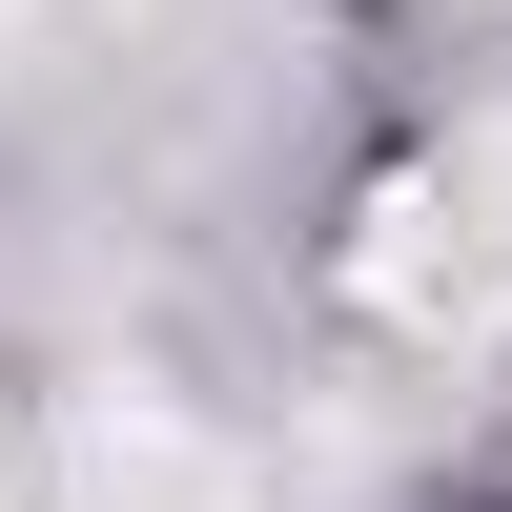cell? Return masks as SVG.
Listing matches in <instances>:
<instances>
[{
	"mask_svg": "<svg viewBox=\"0 0 512 512\" xmlns=\"http://www.w3.org/2000/svg\"><path fill=\"white\" fill-rule=\"evenodd\" d=\"M349 287H369L390 328H492V308H512V123L431 144V164H410L390 205H369Z\"/></svg>",
	"mask_w": 512,
	"mask_h": 512,
	"instance_id": "obj_1",
	"label": "cell"
},
{
	"mask_svg": "<svg viewBox=\"0 0 512 512\" xmlns=\"http://www.w3.org/2000/svg\"><path fill=\"white\" fill-rule=\"evenodd\" d=\"M103 512H246V492H226V451H185V431H103Z\"/></svg>",
	"mask_w": 512,
	"mask_h": 512,
	"instance_id": "obj_2",
	"label": "cell"
},
{
	"mask_svg": "<svg viewBox=\"0 0 512 512\" xmlns=\"http://www.w3.org/2000/svg\"><path fill=\"white\" fill-rule=\"evenodd\" d=\"M0 512H21V492H0Z\"/></svg>",
	"mask_w": 512,
	"mask_h": 512,
	"instance_id": "obj_3",
	"label": "cell"
}]
</instances>
